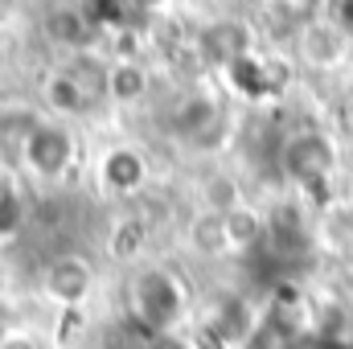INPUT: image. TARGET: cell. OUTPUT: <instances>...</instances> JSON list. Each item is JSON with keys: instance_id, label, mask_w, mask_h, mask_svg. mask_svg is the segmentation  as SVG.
<instances>
[{"instance_id": "6da1fadb", "label": "cell", "mask_w": 353, "mask_h": 349, "mask_svg": "<svg viewBox=\"0 0 353 349\" xmlns=\"http://www.w3.org/2000/svg\"><path fill=\"white\" fill-rule=\"evenodd\" d=\"M279 161H283V173L292 177L296 185L321 189L329 181V173H333V165H337V148H333V140L325 132H296L283 144Z\"/></svg>"}, {"instance_id": "7a4b0ae2", "label": "cell", "mask_w": 353, "mask_h": 349, "mask_svg": "<svg viewBox=\"0 0 353 349\" xmlns=\"http://www.w3.org/2000/svg\"><path fill=\"white\" fill-rule=\"evenodd\" d=\"M132 304H136V321L165 333L181 317V288L169 271H144L136 279V292H132Z\"/></svg>"}, {"instance_id": "3957f363", "label": "cell", "mask_w": 353, "mask_h": 349, "mask_svg": "<svg viewBox=\"0 0 353 349\" xmlns=\"http://www.w3.org/2000/svg\"><path fill=\"white\" fill-rule=\"evenodd\" d=\"M70 161H74L70 132L66 128H54V123H37L33 136H29V148H25V165L41 177H58Z\"/></svg>"}, {"instance_id": "277c9868", "label": "cell", "mask_w": 353, "mask_h": 349, "mask_svg": "<svg viewBox=\"0 0 353 349\" xmlns=\"http://www.w3.org/2000/svg\"><path fill=\"white\" fill-rule=\"evenodd\" d=\"M350 54V37L337 29V21H304L300 25V58L316 70L341 66Z\"/></svg>"}, {"instance_id": "5b68a950", "label": "cell", "mask_w": 353, "mask_h": 349, "mask_svg": "<svg viewBox=\"0 0 353 349\" xmlns=\"http://www.w3.org/2000/svg\"><path fill=\"white\" fill-rule=\"evenodd\" d=\"M201 50H205V58L210 62H218V66H234V62H243L247 58V50H251V33L243 29V25H234V21H218V25H210L205 29V37H201Z\"/></svg>"}, {"instance_id": "8992f818", "label": "cell", "mask_w": 353, "mask_h": 349, "mask_svg": "<svg viewBox=\"0 0 353 349\" xmlns=\"http://www.w3.org/2000/svg\"><path fill=\"white\" fill-rule=\"evenodd\" d=\"M46 292H50L54 300H62V304L83 300V296L90 292V267L83 259H74V255L54 259L50 271H46Z\"/></svg>"}, {"instance_id": "52a82bcc", "label": "cell", "mask_w": 353, "mask_h": 349, "mask_svg": "<svg viewBox=\"0 0 353 349\" xmlns=\"http://www.w3.org/2000/svg\"><path fill=\"white\" fill-rule=\"evenodd\" d=\"M267 239H271V251H275L279 259L304 255V251L312 247V235H308L304 218H300V214H292V210H283V214H275V218L267 222Z\"/></svg>"}, {"instance_id": "ba28073f", "label": "cell", "mask_w": 353, "mask_h": 349, "mask_svg": "<svg viewBox=\"0 0 353 349\" xmlns=\"http://www.w3.org/2000/svg\"><path fill=\"white\" fill-rule=\"evenodd\" d=\"M33 128H37V119L29 111H4L0 115V161L4 165L25 161V148H29Z\"/></svg>"}, {"instance_id": "9c48e42d", "label": "cell", "mask_w": 353, "mask_h": 349, "mask_svg": "<svg viewBox=\"0 0 353 349\" xmlns=\"http://www.w3.org/2000/svg\"><path fill=\"white\" fill-rule=\"evenodd\" d=\"M321 239L333 247V251H353V206L345 201H333L321 218Z\"/></svg>"}, {"instance_id": "30bf717a", "label": "cell", "mask_w": 353, "mask_h": 349, "mask_svg": "<svg viewBox=\"0 0 353 349\" xmlns=\"http://www.w3.org/2000/svg\"><path fill=\"white\" fill-rule=\"evenodd\" d=\"M50 33L54 41H66V46H87L94 37V25H90L87 8H62L50 17Z\"/></svg>"}, {"instance_id": "8fae6325", "label": "cell", "mask_w": 353, "mask_h": 349, "mask_svg": "<svg viewBox=\"0 0 353 349\" xmlns=\"http://www.w3.org/2000/svg\"><path fill=\"white\" fill-rule=\"evenodd\" d=\"M222 226H226V247H239V251L255 247L267 235V222H259V214H251V210H243V206H239L234 214H226Z\"/></svg>"}, {"instance_id": "7c38bea8", "label": "cell", "mask_w": 353, "mask_h": 349, "mask_svg": "<svg viewBox=\"0 0 353 349\" xmlns=\"http://www.w3.org/2000/svg\"><path fill=\"white\" fill-rule=\"evenodd\" d=\"M230 79H234V87L243 90V94H251V99L267 94V90L279 83V79L271 74V66L259 62V58H251V54H247L243 62H234V66H230Z\"/></svg>"}, {"instance_id": "4fadbf2b", "label": "cell", "mask_w": 353, "mask_h": 349, "mask_svg": "<svg viewBox=\"0 0 353 349\" xmlns=\"http://www.w3.org/2000/svg\"><path fill=\"white\" fill-rule=\"evenodd\" d=\"M90 25H132L144 17V0H90L87 4Z\"/></svg>"}, {"instance_id": "5bb4252c", "label": "cell", "mask_w": 353, "mask_h": 349, "mask_svg": "<svg viewBox=\"0 0 353 349\" xmlns=\"http://www.w3.org/2000/svg\"><path fill=\"white\" fill-rule=\"evenodd\" d=\"M107 185H115V189H136L140 181H144V165H140V157L136 152H111L107 157Z\"/></svg>"}, {"instance_id": "9a60e30c", "label": "cell", "mask_w": 353, "mask_h": 349, "mask_svg": "<svg viewBox=\"0 0 353 349\" xmlns=\"http://www.w3.org/2000/svg\"><path fill=\"white\" fill-rule=\"evenodd\" d=\"M148 87V74L136 66V62H123V66H115L111 74H107V90L115 94V99H136V94H144Z\"/></svg>"}, {"instance_id": "2e32d148", "label": "cell", "mask_w": 353, "mask_h": 349, "mask_svg": "<svg viewBox=\"0 0 353 349\" xmlns=\"http://www.w3.org/2000/svg\"><path fill=\"white\" fill-rule=\"evenodd\" d=\"M17 218H21V206H17L8 193H0V235H8V230L17 226Z\"/></svg>"}, {"instance_id": "e0dca14e", "label": "cell", "mask_w": 353, "mask_h": 349, "mask_svg": "<svg viewBox=\"0 0 353 349\" xmlns=\"http://www.w3.org/2000/svg\"><path fill=\"white\" fill-rule=\"evenodd\" d=\"M337 29L353 41V0H337Z\"/></svg>"}, {"instance_id": "ac0fdd59", "label": "cell", "mask_w": 353, "mask_h": 349, "mask_svg": "<svg viewBox=\"0 0 353 349\" xmlns=\"http://www.w3.org/2000/svg\"><path fill=\"white\" fill-rule=\"evenodd\" d=\"M148 349H185V346H181V341H173L169 333H157V337L148 341Z\"/></svg>"}, {"instance_id": "d6986e66", "label": "cell", "mask_w": 353, "mask_h": 349, "mask_svg": "<svg viewBox=\"0 0 353 349\" xmlns=\"http://www.w3.org/2000/svg\"><path fill=\"white\" fill-rule=\"evenodd\" d=\"M350 206H353V181H350Z\"/></svg>"}]
</instances>
